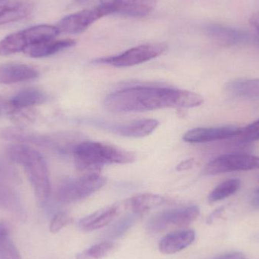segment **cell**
<instances>
[{
	"label": "cell",
	"mask_w": 259,
	"mask_h": 259,
	"mask_svg": "<svg viewBox=\"0 0 259 259\" xmlns=\"http://www.w3.org/2000/svg\"><path fill=\"white\" fill-rule=\"evenodd\" d=\"M203 101L202 96L184 90L134 87L109 94L105 99L104 106L112 113L125 114L168 108H194Z\"/></svg>",
	"instance_id": "obj_1"
},
{
	"label": "cell",
	"mask_w": 259,
	"mask_h": 259,
	"mask_svg": "<svg viewBox=\"0 0 259 259\" xmlns=\"http://www.w3.org/2000/svg\"><path fill=\"white\" fill-rule=\"evenodd\" d=\"M74 160L77 167L85 175L99 174L106 164H131L134 162V153L100 142H83L74 149Z\"/></svg>",
	"instance_id": "obj_2"
},
{
	"label": "cell",
	"mask_w": 259,
	"mask_h": 259,
	"mask_svg": "<svg viewBox=\"0 0 259 259\" xmlns=\"http://www.w3.org/2000/svg\"><path fill=\"white\" fill-rule=\"evenodd\" d=\"M6 153L11 161L24 167L39 202L47 203L51 195V184L44 157L33 148L23 144L11 145Z\"/></svg>",
	"instance_id": "obj_3"
},
{
	"label": "cell",
	"mask_w": 259,
	"mask_h": 259,
	"mask_svg": "<svg viewBox=\"0 0 259 259\" xmlns=\"http://www.w3.org/2000/svg\"><path fill=\"white\" fill-rule=\"evenodd\" d=\"M59 33L57 27L40 24L11 33L0 41V56H9L24 52L32 44L54 39Z\"/></svg>",
	"instance_id": "obj_4"
},
{
	"label": "cell",
	"mask_w": 259,
	"mask_h": 259,
	"mask_svg": "<svg viewBox=\"0 0 259 259\" xmlns=\"http://www.w3.org/2000/svg\"><path fill=\"white\" fill-rule=\"evenodd\" d=\"M106 183V178L100 174L84 175L80 178L64 180L56 189V200L62 204L83 200L103 188Z\"/></svg>",
	"instance_id": "obj_5"
},
{
	"label": "cell",
	"mask_w": 259,
	"mask_h": 259,
	"mask_svg": "<svg viewBox=\"0 0 259 259\" xmlns=\"http://www.w3.org/2000/svg\"><path fill=\"white\" fill-rule=\"evenodd\" d=\"M167 50V44L164 42L143 44L130 49L120 55L103 58L96 62L98 63L107 64L116 68H127L144 63L151 59L161 56Z\"/></svg>",
	"instance_id": "obj_6"
},
{
	"label": "cell",
	"mask_w": 259,
	"mask_h": 259,
	"mask_svg": "<svg viewBox=\"0 0 259 259\" xmlns=\"http://www.w3.org/2000/svg\"><path fill=\"white\" fill-rule=\"evenodd\" d=\"M200 210L196 205L165 210L154 215L147 223L149 232L158 233L170 227L190 225L199 217Z\"/></svg>",
	"instance_id": "obj_7"
},
{
	"label": "cell",
	"mask_w": 259,
	"mask_h": 259,
	"mask_svg": "<svg viewBox=\"0 0 259 259\" xmlns=\"http://www.w3.org/2000/svg\"><path fill=\"white\" fill-rule=\"evenodd\" d=\"M259 169V157L249 154L230 153L220 155L210 161L203 170L206 175L227 172L243 171Z\"/></svg>",
	"instance_id": "obj_8"
},
{
	"label": "cell",
	"mask_w": 259,
	"mask_h": 259,
	"mask_svg": "<svg viewBox=\"0 0 259 259\" xmlns=\"http://www.w3.org/2000/svg\"><path fill=\"white\" fill-rule=\"evenodd\" d=\"M109 15H111L109 11L103 5H100L94 9H85L67 15L58 23L56 27L60 33L63 32L76 34L84 31L97 20Z\"/></svg>",
	"instance_id": "obj_9"
},
{
	"label": "cell",
	"mask_w": 259,
	"mask_h": 259,
	"mask_svg": "<svg viewBox=\"0 0 259 259\" xmlns=\"http://www.w3.org/2000/svg\"><path fill=\"white\" fill-rule=\"evenodd\" d=\"M101 128L106 129L116 135L122 137L140 138L150 135L158 127L159 123L155 119H140L125 123L108 124V123L94 122Z\"/></svg>",
	"instance_id": "obj_10"
},
{
	"label": "cell",
	"mask_w": 259,
	"mask_h": 259,
	"mask_svg": "<svg viewBox=\"0 0 259 259\" xmlns=\"http://www.w3.org/2000/svg\"><path fill=\"white\" fill-rule=\"evenodd\" d=\"M158 0H101L110 14L130 17H144L155 9Z\"/></svg>",
	"instance_id": "obj_11"
},
{
	"label": "cell",
	"mask_w": 259,
	"mask_h": 259,
	"mask_svg": "<svg viewBox=\"0 0 259 259\" xmlns=\"http://www.w3.org/2000/svg\"><path fill=\"white\" fill-rule=\"evenodd\" d=\"M205 34L222 46H235L251 40L249 33L222 24H208L204 27Z\"/></svg>",
	"instance_id": "obj_12"
},
{
	"label": "cell",
	"mask_w": 259,
	"mask_h": 259,
	"mask_svg": "<svg viewBox=\"0 0 259 259\" xmlns=\"http://www.w3.org/2000/svg\"><path fill=\"white\" fill-rule=\"evenodd\" d=\"M241 127L225 126L219 127H199L187 131L184 135V141L191 143H208L227 140L236 137Z\"/></svg>",
	"instance_id": "obj_13"
},
{
	"label": "cell",
	"mask_w": 259,
	"mask_h": 259,
	"mask_svg": "<svg viewBox=\"0 0 259 259\" xmlns=\"http://www.w3.org/2000/svg\"><path fill=\"white\" fill-rule=\"evenodd\" d=\"M121 209V205L118 203L101 208L81 219L79 222V228L81 231L90 232L104 228L118 216Z\"/></svg>",
	"instance_id": "obj_14"
},
{
	"label": "cell",
	"mask_w": 259,
	"mask_h": 259,
	"mask_svg": "<svg viewBox=\"0 0 259 259\" xmlns=\"http://www.w3.org/2000/svg\"><path fill=\"white\" fill-rule=\"evenodd\" d=\"M196 240L193 230H181L167 234L160 240L158 249L161 253L175 254L187 249Z\"/></svg>",
	"instance_id": "obj_15"
},
{
	"label": "cell",
	"mask_w": 259,
	"mask_h": 259,
	"mask_svg": "<svg viewBox=\"0 0 259 259\" xmlns=\"http://www.w3.org/2000/svg\"><path fill=\"white\" fill-rule=\"evenodd\" d=\"M39 76L35 68L20 63H6L0 65V83L10 84L34 80Z\"/></svg>",
	"instance_id": "obj_16"
},
{
	"label": "cell",
	"mask_w": 259,
	"mask_h": 259,
	"mask_svg": "<svg viewBox=\"0 0 259 259\" xmlns=\"http://www.w3.org/2000/svg\"><path fill=\"white\" fill-rule=\"evenodd\" d=\"M75 40L71 39H59V40L51 39V40L42 41V42L32 44L24 50V53L32 58L47 57L70 48L75 45Z\"/></svg>",
	"instance_id": "obj_17"
},
{
	"label": "cell",
	"mask_w": 259,
	"mask_h": 259,
	"mask_svg": "<svg viewBox=\"0 0 259 259\" xmlns=\"http://www.w3.org/2000/svg\"><path fill=\"white\" fill-rule=\"evenodd\" d=\"M33 4L27 0H18L0 6V25L16 22L31 14Z\"/></svg>",
	"instance_id": "obj_18"
},
{
	"label": "cell",
	"mask_w": 259,
	"mask_h": 259,
	"mask_svg": "<svg viewBox=\"0 0 259 259\" xmlns=\"http://www.w3.org/2000/svg\"><path fill=\"white\" fill-rule=\"evenodd\" d=\"M165 202L166 199L159 195L143 193L130 198L124 202V206L134 214L142 216L150 210L161 206Z\"/></svg>",
	"instance_id": "obj_19"
},
{
	"label": "cell",
	"mask_w": 259,
	"mask_h": 259,
	"mask_svg": "<svg viewBox=\"0 0 259 259\" xmlns=\"http://www.w3.org/2000/svg\"><path fill=\"white\" fill-rule=\"evenodd\" d=\"M228 93L249 100H259V78L237 79L231 80L226 84Z\"/></svg>",
	"instance_id": "obj_20"
},
{
	"label": "cell",
	"mask_w": 259,
	"mask_h": 259,
	"mask_svg": "<svg viewBox=\"0 0 259 259\" xmlns=\"http://www.w3.org/2000/svg\"><path fill=\"white\" fill-rule=\"evenodd\" d=\"M0 136L2 138L9 141L31 143L37 146H50L52 143L51 140L44 136L38 135L30 131L15 127L3 130L0 133Z\"/></svg>",
	"instance_id": "obj_21"
},
{
	"label": "cell",
	"mask_w": 259,
	"mask_h": 259,
	"mask_svg": "<svg viewBox=\"0 0 259 259\" xmlns=\"http://www.w3.org/2000/svg\"><path fill=\"white\" fill-rule=\"evenodd\" d=\"M47 97L40 90L36 88H26L17 93L11 99V103L19 110L33 106L42 104L47 101Z\"/></svg>",
	"instance_id": "obj_22"
},
{
	"label": "cell",
	"mask_w": 259,
	"mask_h": 259,
	"mask_svg": "<svg viewBox=\"0 0 259 259\" xmlns=\"http://www.w3.org/2000/svg\"><path fill=\"white\" fill-rule=\"evenodd\" d=\"M0 259H22L11 238L7 225L0 223Z\"/></svg>",
	"instance_id": "obj_23"
},
{
	"label": "cell",
	"mask_w": 259,
	"mask_h": 259,
	"mask_svg": "<svg viewBox=\"0 0 259 259\" xmlns=\"http://www.w3.org/2000/svg\"><path fill=\"white\" fill-rule=\"evenodd\" d=\"M241 182L238 179H231L225 181L216 187L208 196V200L211 202H219L227 199L238 191Z\"/></svg>",
	"instance_id": "obj_24"
},
{
	"label": "cell",
	"mask_w": 259,
	"mask_h": 259,
	"mask_svg": "<svg viewBox=\"0 0 259 259\" xmlns=\"http://www.w3.org/2000/svg\"><path fill=\"white\" fill-rule=\"evenodd\" d=\"M115 249L116 244L113 242L97 243L80 254L78 259H102L112 254Z\"/></svg>",
	"instance_id": "obj_25"
},
{
	"label": "cell",
	"mask_w": 259,
	"mask_h": 259,
	"mask_svg": "<svg viewBox=\"0 0 259 259\" xmlns=\"http://www.w3.org/2000/svg\"><path fill=\"white\" fill-rule=\"evenodd\" d=\"M140 217L137 214L133 213L131 215L126 216L121 220L118 221L112 228L109 230V236L111 238H118L124 235L126 232L134 225L137 218Z\"/></svg>",
	"instance_id": "obj_26"
},
{
	"label": "cell",
	"mask_w": 259,
	"mask_h": 259,
	"mask_svg": "<svg viewBox=\"0 0 259 259\" xmlns=\"http://www.w3.org/2000/svg\"><path fill=\"white\" fill-rule=\"evenodd\" d=\"M233 138H235L236 140L240 143L258 141L259 140V119L246 127H241L240 133Z\"/></svg>",
	"instance_id": "obj_27"
},
{
	"label": "cell",
	"mask_w": 259,
	"mask_h": 259,
	"mask_svg": "<svg viewBox=\"0 0 259 259\" xmlns=\"http://www.w3.org/2000/svg\"><path fill=\"white\" fill-rule=\"evenodd\" d=\"M71 222H72V219L66 213H58L50 222V232L56 234V233L59 232L62 228L71 224Z\"/></svg>",
	"instance_id": "obj_28"
},
{
	"label": "cell",
	"mask_w": 259,
	"mask_h": 259,
	"mask_svg": "<svg viewBox=\"0 0 259 259\" xmlns=\"http://www.w3.org/2000/svg\"><path fill=\"white\" fill-rule=\"evenodd\" d=\"M16 175L11 167H9L3 160L0 159V187L13 185L16 181Z\"/></svg>",
	"instance_id": "obj_29"
},
{
	"label": "cell",
	"mask_w": 259,
	"mask_h": 259,
	"mask_svg": "<svg viewBox=\"0 0 259 259\" xmlns=\"http://www.w3.org/2000/svg\"><path fill=\"white\" fill-rule=\"evenodd\" d=\"M21 111L12 105L10 100H8L0 97V116L15 115Z\"/></svg>",
	"instance_id": "obj_30"
},
{
	"label": "cell",
	"mask_w": 259,
	"mask_h": 259,
	"mask_svg": "<svg viewBox=\"0 0 259 259\" xmlns=\"http://www.w3.org/2000/svg\"><path fill=\"white\" fill-rule=\"evenodd\" d=\"M215 259H246V258L244 254L242 252H232L224 254Z\"/></svg>",
	"instance_id": "obj_31"
},
{
	"label": "cell",
	"mask_w": 259,
	"mask_h": 259,
	"mask_svg": "<svg viewBox=\"0 0 259 259\" xmlns=\"http://www.w3.org/2000/svg\"><path fill=\"white\" fill-rule=\"evenodd\" d=\"M194 164V160L187 159L186 161H181L178 166H177V170L179 171H183V170H187L188 169L191 168Z\"/></svg>",
	"instance_id": "obj_32"
},
{
	"label": "cell",
	"mask_w": 259,
	"mask_h": 259,
	"mask_svg": "<svg viewBox=\"0 0 259 259\" xmlns=\"http://www.w3.org/2000/svg\"><path fill=\"white\" fill-rule=\"evenodd\" d=\"M249 23L259 34V12H255L251 16Z\"/></svg>",
	"instance_id": "obj_33"
},
{
	"label": "cell",
	"mask_w": 259,
	"mask_h": 259,
	"mask_svg": "<svg viewBox=\"0 0 259 259\" xmlns=\"http://www.w3.org/2000/svg\"><path fill=\"white\" fill-rule=\"evenodd\" d=\"M252 204L255 208H259V194L252 199Z\"/></svg>",
	"instance_id": "obj_34"
},
{
	"label": "cell",
	"mask_w": 259,
	"mask_h": 259,
	"mask_svg": "<svg viewBox=\"0 0 259 259\" xmlns=\"http://www.w3.org/2000/svg\"><path fill=\"white\" fill-rule=\"evenodd\" d=\"M75 1L78 2V3H85V2L88 1V0H75Z\"/></svg>",
	"instance_id": "obj_35"
},
{
	"label": "cell",
	"mask_w": 259,
	"mask_h": 259,
	"mask_svg": "<svg viewBox=\"0 0 259 259\" xmlns=\"http://www.w3.org/2000/svg\"><path fill=\"white\" fill-rule=\"evenodd\" d=\"M255 193H256L257 194H259V188L257 189L256 191H255Z\"/></svg>",
	"instance_id": "obj_36"
},
{
	"label": "cell",
	"mask_w": 259,
	"mask_h": 259,
	"mask_svg": "<svg viewBox=\"0 0 259 259\" xmlns=\"http://www.w3.org/2000/svg\"><path fill=\"white\" fill-rule=\"evenodd\" d=\"M4 1V0H0V2Z\"/></svg>",
	"instance_id": "obj_37"
}]
</instances>
